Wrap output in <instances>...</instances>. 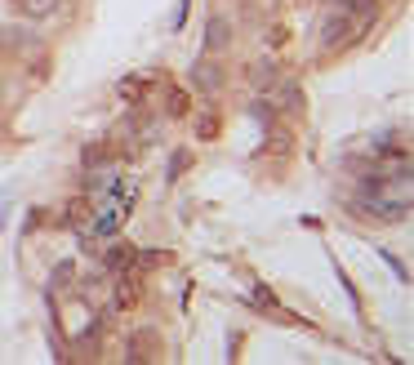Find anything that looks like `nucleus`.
Listing matches in <instances>:
<instances>
[{"label": "nucleus", "mask_w": 414, "mask_h": 365, "mask_svg": "<svg viewBox=\"0 0 414 365\" xmlns=\"http://www.w3.org/2000/svg\"><path fill=\"white\" fill-rule=\"evenodd\" d=\"M250 307H258L263 317H272V321H280V325H299V329H312V321H307V317H299V312H290V307H280V303H276L272 285H254V294H250Z\"/></svg>", "instance_id": "f257e3e1"}, {"label": "nucleus", "mask_w": 414, "mask_h": 365, "mask_svg": "<svg viewBox=\"0 0 414 365\" xmlns=\"http://www.w3.org/2000/svg\"><path fill=\"white\" fill-rule=\"evenodd\" d=\"M352 13H347L343 5H334V9H329L325 13V18H321V49H334V45H347V36H352Z\"/></svg>", "instance_id": "f03ea898"}, {"label": "nucleus", "mask_w": 414, "mask_h": 365, "mask_svg": "<svg viewBox=\"0 0 414 365\" xmlns=\"http://www.w3.org/2000/svg\"><path fill=\"white\" fill-rule=\"evenodd\" d=\"M160 356V334L156 329H134V334L125 339V361L129 365H147Z\"/></svg>", "instance_id": "7ed1b4c3"}, {"label": "nucleus", "mask_w": 414, "mask_h": 365, "mask_svg": "<svg viewBox=\"0 0 414 365\" xmlns=\"http://www.w3.org/2000/svg\"><path fill=\"white\" fill-rule=\"evenodd\" d=\"M111 303L121 312H134L143 303V280L134 272H116V290H111Z\"/></svg>", "instance_id": "20e7f679"}, {"label": "nucleus", "mask_w": 414, "mask_h": 365, "mask_svg": "<svg viewBox=\"0 0 414 365\" xmlns=\"http://www.w3.org/2000/svg\"><path fill=\"white\" fill-rule=\"evenodd\" d=\"M263 134H268V138H263V147H258V160H272V156H290V147H294V138H290V129L285 125H268V129H263Z\"/></svg>", "instance_id": "39448f33"}, {"label": "nucleus", "mask_w": 414, "mask_h": 365, "mask_svg": "<svg viewBox=\"0 0 414 365\" xmlns=\"http://www.w3.org/2000/svg\"><path fill=\"white\" fill-rule=\"evenodd\" d=\"M227 45H231V23H227V13H214L205 23V54H223Z\"/></svg>", "instance_id": "423d86ee"}, {"label": "nucleus", "mask_w": 414, "mask_h": 365, "mask_svg": "<svg viewBox=\"0 0 414 365\" xmlns=\"http://www.w3.org/2000/svg\"><path fill=\"white\" fill-rule=\"evenodd\" d=\"M103 272H134V245H125V241H116L107 245V254H103Z\"/></svg>", "instance_id": "0eeeda50"}, {"label": "nucleus", "mask_w": 414, "mask_h": 365, "mask_svg": "<svg viewBox=\"0 0 414 365\" xmlns=\"http://www.w3.org/2000/svg\"><path fill=\"white\" fill-rule=\"evenodd\" d=\"M276 80H280V72H276L272 58H258L254 67H250V89H258V94H272Z\"/></svg>", "instance_id": "6e6552de"}, {"label": "nucleus", "mask_w": 414, "mask_h": 365, "mask_svg": "<svg viewBox=\"0 0 414 365\" xmlns=\"http://www.w3.org/2000/svg\"><path fill=\"white\" fill-rule=\"evenodd\" d=\"M80 165H85V170H107L111 165V143H89L85 152H80Z\"/></svg>", "instance_id": "1a4fd4ad"}, {"label": "nucleus", "mask_w": 414, "mask_h": 365, "mask_svg": "<svg viewBox=\"0 0 414 365\" xmlns=\"http://www.w3.org/2000/svg\"><path fill=\"white\" fill-rule=\"evenodd\" d=\"M152 80H156V76H125V80H121V85H116V94H121V98H125V103H138V98L147 94L143 85H152Z\"/></svg>", "instance_id": "9d476101"}, {"label": "nucleus", "mask_w": 414, "mask_h": 365, "mask_svg": "<svg viewBox=\"0 0 414 365\" xmlns=\"http://www.w3.org/2000/svg\"><path fill=\"white\" fill-rule=\"evenodd\" d=\"M62 5V0H18V9H23V18H31V23H40V18H49Z\"/></svg>", "instance_id": "9b49d317"}, {"label": "nucleus", "mask_w": 414, "mask_h": 365, "mask_svg": "<svg viewBox=\"0 0 414 365\" xmlns=\"http://www.w3.org/2000/svg\"><path fill=\"white\" fill-rule=\"evenodd\" d=\"M72 280H76V263H58L54 276H49V298H58L62 290L72 285Z\"/></svg>", "instance_id": "f8f14e48"}, {"label": "nucleus", "mask_w": 414, "mask_h": 365, "mask_svg": "<svg viewBox=\"0 0 414 365\" xmlns=\"http://www.w3.org/2000/svg\"><path fill=\"white\" fill-rule=\"evenodd\" d=\"M62 223H67L72 231H80V227L89 223V201H85V196H76V201L67 205V214H62Z\"/></svg>", "instance_id": "ddd939ff"}, {"label": "nucleus", "mask_w": 414, "mask_h": 365, "mask_svg": "<svg viewBox=\"0 0 414 365\" xmlns=\"http://www.w3.org/2000/svg\"><path fill=\"white\" fill-rule=\"evenodd\" d=\"M192 85H201L205 94H214V89H219V72H214L209 62L201 58V62H196V67H192Z\"/></svg>", "instance_id": "4468645a"}, {"label": "nucleus", "mask_w": 414, "mask_h": 365, "mask_svg": "<svg viewBox=\"0 0 414 365\" xmlns=\"http://www.w3.org/2000/svg\"><path fill=\"white\" fill-rule=\"evenodd\" d=\"M272 89H276V103H280V107H299V103H303V89L294 85V80H276Z\"/></svg>", "instance_id": "2eb2a0df"}, {"label": "nucleus", "mask_w": 414, "mask_h": 365, "mask_svg": "<svg viewBox=\"0 0 414 365\" xmlns=\"http://www.w3.org/2000/svg\"><path fill=\"white\" fill-rule=\"evenodd\" d=\"M160 263H170L165 250H134V272H152V268H160Z\"/></svg>", "instance_id": "dca6fc26"}, {"label": "nucleus", "mask_w": 414, "mask_h": 365, "mask_svg": "<svg viewBox=\"0 0 414 365\" xmlns=\"http://www.w3.org/2000/svg\"><path fill=\"white\" fill-rule=\"evenodd\" d=\"M250 116H254V121H263V129H268V125L276 121V103H268V98H254V103H250Z\"/></svg>", "instance_id": "f3484780"}, {"label": "nucleus", "mask_w": 414, "mask_h": 365, "mask_svg": "<svg viewBox=\"0 0 414 365\" xmlns=\"http://www.w3.org/2000/svg\"><path fill=\"white\" fill-rule=\"evenodd\" d=\"M196 134H201L205 143H209V138H219V116H214V111H205L201 121H196Z\"/></svg>", "instance_id": "a211bd4d"}, {"label": "nucleus", "mask_w": 414, "mask_h": 365, "mask_svg": "<svg viewBox=\"0 0 414 365\" xmlns=\"http://www.w3.org/2000/svg\"><path fill=\"white\" fill-rule=\"evenodd\" d=\"M187 111H192L187 89H170V116H187Z\"/></svg>", "instance_id": "6ab92c4d"}, {"label": "nucleus", "mask_w": 414, "mask_h": 365, "mask_svg": "<svg viewBox=\"0 0 414 365\" xmlns=\"http://www.w3.org/2000/svg\"><path fill=\"white\" fill-rule=\"evenodd\" d=\"M187 165H192V152H187V147H183V152H174V156H170V182H174V178H183V174H187Z\"/></svg>", "instance_id": "aec40b11"}, {"label": "nucleus", "mask_w": 414, "mask_h": 365, "mask_svg": "<svg viewBox=\"0 0 414 365\" xmlns=\"http://www.w3.org/2000/svg\"><path fill=\"white\" fill-rule=\"evenodd\" d=\"M378 254H383V263H388V268H392V276H396V280H405V285H410V268H405V263L396 258L392 250H378Z\"/></svg>", "instance_id": "412c9836"}, {"label": "nucleus", "mask_w": 414, "mask_h": 365, "mask_svg": "<svg viewBox=\"0 0 414 365\" xmlns=\"http://www.w3.org/2000/svg\"><path fill=\"white\" fill-rule=\"evenodd\" d=\"M334 276H339V285L347 290V298H352V303H356V312H361V294H356V285H352V276H347V272L339 268V263H334Z\"/></svg>", "instance_id": "4be33fe9"}, {"label": "nucleus", "mask_w": 414, "mask_h": 365, "mask_svg": "<svg viewBox=\"0 0 414 365\" xmlns=\"http://www.w3.org/2000/svg\"><path fill=\"white\" fill-rule=\"evenodd\" d=\"M285 36H290V27H285V23L276 18V23L268 27V45H272V49H280V45H285Z\"/></svg>", "instance_id": "5701e85b"}, {"label": "nucleus", "mask_w": 414, "mask_h": 365, "mask_svg": "<svg viewBox=\"0 0 414 365\" xmlns=\"http://www.w3.org/2000/svg\"><path fill=\"white\" fill-rule=\"evenodd\" d=\"M187 9H192L187 0H178V5H174V23H170L174 31H183V27H187Z\"/></svg>", "instance_id": "b1692460"}]
</instances>
